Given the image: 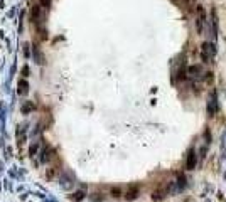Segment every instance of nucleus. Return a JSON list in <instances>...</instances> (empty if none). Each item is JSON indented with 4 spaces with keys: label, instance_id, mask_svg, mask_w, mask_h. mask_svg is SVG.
<instances>
[{
    "label": "nucleus",
    "instance_id": "nucleus-3",
    "mask_svg": "<svg viewBox=\"0 0 226 202\" xmlns=\"http://www.w3.org/2000/svg\"><path fill=\"white\" fill-rule=\"evenodd\" d=\"M137 194H138V189L137 187H132L130 190L127 192V199H128V201H133V199L137 197Z\"/></svg>",
    "mask_w": 226,
    "mask_h": 202
},
{
    "label": "nucleus",
    "instance_id": "nucleus-1",
    "mask_svg": "<svg viewBox=\"0 0 226 202\" xmlns=\"http://www.w3.org/2000/svg\"><path fill=\"white\" fill-rule=\"evenodd\" d=\"M196 165H197V155H196L194 148H191L189 153H187V160H186V168L187 170H194Z\"/></svg>",
    "mask_w": 226,
    "mask_h": 202
},
{
    "label": "nucleus",
    "instance_id": "nucleus-2",
    "mask_svg": "<svg viewBox=\"0 0 226 202\" xmlns=\"http://www.w3.org/2000/svg\"><path fill=\"white\" fill-rule=\"evenodd\" d=\"M208 49H209V46H208V44H203V49H201V59H203V62H209Z\"/></svg>",
    "mask_w": 226,
    "mask_h": 202
}]
</instances>
